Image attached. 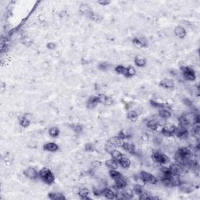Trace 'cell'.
Here are the masks:
<instances>
[{
	"mask_svg": "<svg viewBox=\"0 0 200 200\" xmlns=\"http://www.w3.org/2000/svg\"><path fill=\"white\" fill-rule=\"evenodd\" d=\"M139 176L144 182H146L150 185H156L158 181L157 177H154L153 175L146 171H141L139 174Z\"/></svg>",
	"mask_w": 200,
	"mask_h": 200,
	"instance_id": "obj_4",
	"label": "cell"
},
{
	"mask_svg": "<svg viewBox=\"0 0 200 200\" xmlns=\"http://www.w3.org/2000/svg\"><path fill=\"white\" fill-rule=\"evenodd\" d=\"M100 194L104 196L105 198L108 199H117V194H116L113 191H112L110 188H104L101 191Z\"/></svg>",
	"mask_w": 200,
	"mask_h": 200,
	"instance_id": "obj_10",
	"label": "cell"
},
{
	"mask_svg": "<svg viewBox=\"0 0 200 200\" xmlns=\"http://www.w3.org/2000/svg\"><path fill=\"white\" fill-rule=\"evenodd\" d=\"M183 103H184V104L188 106H189V107H192L193 102L192 100H191L190 99L185 98V99H184V100H183Z\"/></svg>",
	"mask_w": 200,
	"mask_h": 200,
	"instance_id": "obj_46",
	"label": "cell"
},
{
	"mask_svg": "<svg viewBox=\"0 0 200 200\" xmlns=\"http://www.w3.org/2000/svg\"><path fill=\"white\" fill-rule=\"evenodd\" d=\"M146 59L144 58V57H138L134 59V63L136 64V66H138L139 67H145L146 65Z\"/></svg>",
	"mask_w": 200,
	"mask_h": 200,
	"instance_id": "obj_27",
	"label": "cell"
},
{
	"mask_svg": "<svg viewBox=\"0 0 200 200\" xmlns=\"http://www.w3.org/2000/svg\"><path fill=\"white\" fill-rule=\"evenodd\" d=\"M175 136H177V138L181 139H187L188 137V131L187 128H184L181 126L177 127L176 131H175Z\"/></svg>",
	"mask_w": 200,
	"mask_h": 200,
	"instance_id": "obj_8",
	"label": "cell"
},
{
	"mask_svg": "<svg viewBox=\"0 0 200 200\" xmlns=\"http://www.w3.org/2000/svg\"><path fill=\"white\" fill-rule=\"evenodd\" d=\"M105 149H106V151L107 152L111 154V152H112L115 149V147L113 146V145H112L110 141H107V142H106V146H105Z\"/></svg>",
	"mask_w": 200,
	"mask_h": 200,
	"instance_id": "obj_41",
	"label": "cell"
},
{
	"mask_svg": "<svg viewBox=\"0 0 200 200\" xmlns=\"http://www.w3.org/2000/svg\"><path fill=\"white\" fill-rule=\"evenodd\" d=\"M109 174H110V176L111 177V178H113L114 181H116V180L117 179H120V178H122V177H123V176H122V174H121V173L119 171H117V170H112L111 169L110 171H109Z\"/></svg>",
	"mask_w": 200,
	"mask_h": 200,
	"instance_id": "obj_29",
	"label": "cell"
},
{
	"mask_svg": "<svg viewBox=\"0 0 200 200\" xmlns=\"http://www.w3.org/2000/svg\"><path fill=\"white\" fill-rule=\"evenodd\" d=\"M39 177L41 181L47 184V185H52L55 181V175L50 170V169L47 167H44L39 172Z\"/></svg>",
	"mask_w": 200,
	"mask_h": 200,
	"instance_id": "obj_1",
	"label": "cell"
},
{
	"mask_svg": "<svg viewBox=\"0 0 200 200\" xmlns=\"http://www.w3.org/2000/svg\"><path fill=\"white\" fill-rule=\"evenodd\" d=\"M113 99H112L111 97L107 96V97H106V101H105V103H104V105L107 106H110L113 105Z\"/></svg>",
	"mask_w": 200,
	"mask_h": 200,
	"instance_id": "obj_48",
	"label": "cell"
},
{
	"mask_svg": "<svg viewBox=\"0 0 200 200\" xmlns=\"http://www.w3.org/2000/svg\"><path fill=\"white\" fill-rule=\"evenodd\" d=\"M106 167H109V168H110V169H112V170L117 169L118 166H119V164H118V162L117 161V160H115L114 159H113V158L110 159H108V160H106Z\"/></svg>",
	"mask_w": 200,
	"mask_h": 200,
	"instance_id": "obj_23",
	"label": "cell"
},
{
	"mask_svg": "<svg viewBox=\"0 0 200 200\" xmlns=\"http://www.w3.org/2000/svg\"><path fill=\"white\" fill-rule=\"evenodd\" d=\"M99 103L98 96H91V97L88 99L86 106L88 109H94L98 106V104Z\"/></svg>",
	"mask_w": 200,
	"mask_h": 200,
	"instance_id": "obj_12",
	"label": "cell"
},
{
	"mask_svg": "<svg viewBox=\"0 0 200 200\" xmlns=\"http://www.w3.org/2000/svg\"><path fill=\"white\" fill-rule=\"evenodd\" d=\"M134 192H135V194H137V195H139V196L141 195H143V194H145L146 193V192H145V189H144V188L142 187V186H141V185H136L134 186Z\"/></svg>",
	"mask_w": 200,
	"mask_h": 200,
	"instance_id": "obj_35",
	"label": "cell"
},
{
	"mask_svg": "<svg viewBox=\"0 0 200 200\" xmlns=\"http://www.w3.org/2000/svg\"><path fill=\"white\" fill-rule=\"evenodd\" d=\"M136 74V70L134 69V67H132V66H129L128 67H127V75L126 77H131L134 76Z\"/></svg>",
	"mask_w": 200,
	"mask_h": 200,
	"instance_id": "obj_39",
	"label": "cell"
},
{
	"mask_svg": "<svg viewBox=\"0 0 200 200\" xmlns=\"http://www.w3.org/2000/svg\"><path fill=\"white\" fill-rule=\"evenodd\" d=\"M122 148L123 149V150H125L126 152H128V153L131 154V155H135L136 154V149L134 144L129 143V142H123Z\"/></svg>",
	"mask_w": 200,
	"mask_h": 200,
	"instance_id": "obj_14",
	"label": "cell"
},
{
	"mask_svg": "<svg viewBox=\"0 0 200 200\" xmlns=\"http://www.w3.org/2000/svg\"><path fill=\"white\" fill-rule=\"evenodd\" d=\"M159 86L164 88H173L174 87V80L172 79H168V78H165V79H163L159 82Z\"/></svg>",
	"mask_w": 200,
	"mask_h": 200,
	"instance_id": "obj_11",
	"label": "cell"
},
{
	"mask_svg": "<svg viewBox=\"0 0 200 200\" xmlns=\"http://www.w3.org/2000/svg\"><path fill=\"white\" fill-rule=\"evenodd\" d=\"M43 149L47 152H57L59 150V146L58 145L54 142H48V143L45 144L43 146Z\"/></svg>",
	"mask_w": 200,
	"mask_h": 200,
	"instance_id": "obj_15",
	"label": "cell"
},
{
	"mask_svg": "<svg viewBox=\"0 0 200 200\" xmlns=\"http://www.w3.org/2000/svg\"><path fill=\"white\" fill-rule=\"evenodd\" d=\"M161 181L163 185H164L165 187H174V185H173V179H172V175H170V176H163Z\"/></svg>",
	"mask_w": 200,
	"mask_h": 200,
	"instance_id": "obj_20",
	"label": "cell"
},
{
	"mask_svg": "<svg viewBox=\"0 0 200 200\" xmlns=\"http://www.w3.org/2000/svg\"><path fill=\"white\" fill-rule=\"evenodd\" d=\"M88 17L89 18L90 20L95 21V22H97V23H99V22L103 21V17L99 14H98L97 13H95L93 11L90 13L89 15L88 16Z\"/></svg>",
	"mask_w": 200,
	"mask_h": 200,
	"instance_id": "obj_26",
	"label": "cell"
},
{
	"mask_svg": "<svg viewBox=\"0 0 200 200\" xmlns=\"http://www.w3.org/2000/svg\"><path fill=\"white\" fill-rule=\"evenodd\" d=\"M132 43L136 48L142 49L148 46V40L145 37H137L132 40Z\"/></svg>",
	"mask_w": 200,
	"mask_h": 200,
	"instance_id": "obj_7",
	"label": "cell"
},
{
	"mask_svg": "<svg viewBox=\"0 0 200 200\" xmlns=\"http://www.w3.org/2000/svg\"><path fill=\"white\" fill-rule=\"evenodd\" d=\"M78 195H79L80 197L81 198V199H89L90 198L88 197V195H89V191L87 189V188H82V189H81L78 192Z\"/></svg>",
	"mask_w": 200,
	"mask_h": 200,
	"instance_id": "obj_33",
	"label": "cell"
},
{
	"mask_svg": "<svg viewBox=\"0 0 200 200\" xmlns=\"http://www.w3.org/2000/svg\"><path fill=\"white\" fill-rule=\"evenodd\" d=\"M85 149L88 152H92L95 150V147H94L92 144L87 143L85 146Z\"/></svg>",
	"mask_w": 200,
	"mask_h": 200,
	"instance_id": "obj_44",
	"label": "cell"
},
{
	"mask_svg": "<svg viewBox=\"0 0 200 200\" xmlns=\"http://www.w3.org/2000/svg\"><path fill=\"white\" fill-rule=\"evenodd\" d=\"M159 117L163 118L165 120H167V119H169V118L171 117V113H170V111H169L168 110H167V109H165V108H163V109H159Z\"/></svg>",
	"mask_w": 200,
	"mask_h": 200,
	"instance_id": "obj_22",
	"label": "cell"
},
{
	"mask_svg": "<svg viewBox=\"0 0 200 200\" xmlns=\"http://www.w3.org/2000/svg\"><path fill=\"white\" fill-rule=\"evenodd\" d=\"M21 42H22L23 45L28 46H30L32 45V41L29 39L28 37H24V38H23V39L21 40Z\"/></svg>",
	"mask_w": 200,
	"mask_h": 200,
	"instance_id": "obj_43",
	"label": "cell"
},
{
	"mask_svg": "<svg viewBox=\"0 0 200 200\" xmlns=\"http://www.w3.org/2000/svg\"><path fill=\"white\" fill-rule=\"evenodd\" d=\"M118 137L121 138V139H130L132 134L129 131H127V130H121L119 134H118Z\"/></svg>",
	"mask_w": 200,
	"mask_h": 200,
	"instance_id": "obj_31",
	"label": "cell"
},
{
	"mask_svg": "<svg viewBox=\"0 0 200 200\" xmlns=\"http://www.w3.org/2000/svg\"><path fill=\"white\" fill-rule=\"evenodd\" d=\"M79 11L82 14L88 17L90 13L92 12V8L90 7V6H88V4H81V5L80 6Z\"/></svg>",
	"mask_w": 200,
	"mask_h": 200,
	"instance_id": "obj_21",
	"label": "cell"
},
{
	"mask_svg": "<svg viewBox=\"0 0 200 200\" xmlns=\"http://www.w3.org/2000/svg\"><path fill=\"white\" fill-rule=\"evenodd\" d=\"M115 70L117 73L120 74L124 75V76L127 75V67H123L122 65H119L117 67H116Z\"/></svg>",
	"mask_w": 200,
	"mask_h": 200,
	"instance_id": "obj_37",
	"label": "cell"
},
{
	"mask_svg": "<svg viewBox=\"0 0 200 200\" xmlns=\"http://www.w3.org/2000/svg\"><path fill=\"white\" fill-rule=\"evenodd\" d=\"M31 119L29 114H25L20 118V124L23 128H28L31 124Z\"/></svg>",
	"mask_w": 200,
	"mask_h": 200,
	"instance_id": "obj_16",
	"label": "cell"
},
{
	"mask_svg": "<svg viewBox=\"0 0 200 200\" xmlns=\"http://www.w3.org/2000/svg\"><path fill=\"white\" fill-rule=\"evenodd\" d=\"M170 174L172 176H178L180 177L184 170V167L179 164H173L170 167Z\"/></svg>",
	"mask_w": 200,
	"mask_h": 200,
	"instance_id": "obj_9",
	"label": "cell"
},
{
	"mask_svg": "<svg viewBox=\"0 0 200 200\" xmlns=\"http://www.w3.org/2000/svg\"><path fill=\"white\" fill-rule=\"evenodd\" d=\"M176 128H177V127L173 123H165L162 128V134L167 137L175 136Z\"/></svg>",
	"mask_w": 200,
	"mask_h": 200,
	"instance_id": "obj_5",
	"label": "cell"
},
{
	"mask_svg": "<svg viewBox=\"0 0 200 200\" xmlns=\"http://www.w3.org/2000/svg\"><path fill=\"white\" fill-rule=\"evenodd\" d=\"M178 187H180V190H181L182 192L189 193L192 192L193 191V188H192V186H190V185H186V184H182V183H181Z\"/></svg>",
	"mask_w": 200,
	"mask_h": 200,
	"instance_id": "obj_34",
	"label": "cell"
},
{
	"mask_svg": "<svg viewBox=\"0 0 200 200\" xmlns=\"http://www.w3.org/2000/svg\"><path fill=\"white\" fill-rule=\"evenodd\" d=\"M49 135L52 137V138H57L58 137L59 134V130L58 128H56V127H52L51 128L49 129Z\"/></svg>",
	"mask_w": 200,
	"mask_h": 200,
	"instance_id": "obj_36",
	"label": "cell"
},
{
	"mask_svg": "<svg viewBox=\"0 0 200 200\" xmlns=\"http://www.w3.org/2000/svg\"><path fill=\"white\" fill-rule=\"evenodd\" d=\"M118 163L121 164V167H123V168H125V169H128V168H129L130 166H131V161H130V159L126 158L125 157H123Z\"/></svg>",
	"mask_w": 200,
	"mask_h": 200,
	"instance_id": "obj_32",
	"label": "cell"
},
{
	"mask_svg": "<svg viewBox=\"0 0 200 200\" xmlns=\"http://www.w3.org/2000/svg\"><path fill=\"white\" fill-rule=\"evenodd\" d=\"M71 128L73 129L74 131L76 132V133H81V132L83 131L82 126L81 125V124H72Z\"/></svg>",
	"mask_w": 200,
	"mask_h": 200,
	"instance_id": "obj_42",
	"label": "cell"
},
{
	"mask_svg": "<svg viewBox=\"0 0 200 200\" xmlns=\"http://www.w3.org/2000/svg\"><path fill=\"white\" fill-rule=\"evenodd\" d=\"M3 161L6 164L10 165L13 162V158L11 157H9V156H6V157H3Z\"/></svg>",
	"mask_w": 200,
	"mask_h": 200,
	"instance_id": "obj_45",
	"label": "cell"
},
{
	"mask_svg": "<svg viewBox=\"0 0 200 200\" xmlns=\"http://www.w3.org/2000/svg\"><path fill=\"white\" fill-rule=\"evenodd\" d=\"M141 139L143 141H149V135L147 133H143L141 134Z\"/></svg>",
	"mask_w": 200,
	"mask_h": 200,
	"instance_id": "obj_51",
	"label": "cell"
},
{
	"mask_svg": "<svg viewBox=\"0 0 200 200\" xmlns=\"http://www.w3.org/2000/svg\"><path fill=\"white\" fill-rule=\"evenodd\" d=\"M181 70L182 71L183 76L187 81H195L196 78L195 76V70L187 66H183L181 67Z\"/></svg>",
	"mask_w": 200,
	"mask_h": 200,
	"instance_id": "obj_3",
	"label": "cell"
},
{
	"mask_svg": "<svg viewBox=\"0 0 200 200\" xmlns=\"http://www.w3.org/2000/svg\"><path fill=\"white\" fill-rule=\"evenodd\" d=\"M98 3L99 4V5L101 6H107L109 5L110 3V1H106V0H105V1H103V0H101V1H99L98 2Z\"/></svg>",
	"mask_w": 200,
	"mask_h": 200,
	"instance_id": "obj_50",
	"label": "cell"
},
{
	"mask_svg": "<svg viewBox=\"0 0 200 200\" xmlns=\"http://www.w3.org/2000/svg\"><path fill=\"white\" fill-rule=\"evenodd\" d=\"M46 47L47 49H50V50H53V49L57 48V45H56V43H54V42H49V43L47 44Z\"/></svg>",
	"mask_w": 200,
	"mask_h": 200,
	"instance_id": "obj_49",
	"label": "cell"
},
{
	"mask_svg": "<svg viewBox=\"0 0 200 200\" xmlns=\"http://www.w3.org/2000/svg\"><path fill=\"white\" fill-rule=\"evenodd\" d=\"M110 155L112 156V158L115 159V160H117V162H119L123 157H124L123 154L121 152L118 151V150H116V149H114V150L111 152Z\"/></svg>",
	"mask_w": 200,
	"mask_h": 200,
	"instance_id": "obj_28",
	"label": "cell"
},
{
	"mask_svg": "<svg viewBox=\"0 0 200 200\" xmlns=\"http://www.w3.org/2000/svg\"><path fill=\"white\" fill-rule=\"evenodd\" d=\"M152 159L155 163H159V164H165L170 161L169 158L166 154L159 150H154L152 153Z\"/></svg>",
	"mask_w": 200,
	"mask_h": 200,
	"instance_id": "obj_2",
	"label": "cell"
},
{
	"mask_svg": "<svg viewBox=\"0 0 200 200\" xmlns=\"http://www.w3.org/2000/svg\"><path fill=\"white\" fill-rule=\"evenodd\" d=\"M48 197H49L50 199H53V200L66 199V197H65L64 195H63L62 193H57V192L49 193Z\"/></svg>",
	"mask_w": 200,
	"mask_h": 200,
	"instance_id": "obj_24",
	"label": "cell"
},
{
	"mask_svg": "<svg viewBox=\"0 0 200 200\" xmlns=\"http://www.w3.org/2000/svg\"><path fill=\"white\" fill-rule=\"evenodd\" d=\"M106 97H107V96L105 95H103V94H100V95H98V99H99V103H102V104L104 105L106 99Z\"/></svg>",
	"mask_w": 200,
	"mask_h": 200,
	"instance_id": "obj_47",
	"label": "cell"
},
{
	"mask_svg": "<svg viewBox=\"0 0 200 200\" xmlns=\"http://www.w3.org/2000/svg\"><path fill=\"white\" fill-rule=\"evenodd\" d=\"M120 196L117 195V198L119 199H130L131 198H133V192L130 191V190H125V191H122L121 192L119 193Z\"/></svg>",
	"mask_w": 200,
	"mask_h": 200,
	"instance_id": "obj_19",
	"label": "cell"
},
{
	"mask_svg": "<svg viewBox=\"0 0 200 200\" xmlns=\"http://www.w3.org/2000/svg\"><path fill=\"white\" fill-rule=\"evenodd\" d=\"M174 33L179 39H184L187 34L186 30L182 26H177L174 28Z\"/></svg>",
	"mask_w": 200,
	"mask_h": 200,
	"instance_id": "obj_17",
	"label": "cell"
},
{
	"mask_svg": "<svg viewBox=\"0 0 200 200\" xmlns=\"http://www.w3.org/2000/svg\"><path fill=\"white\" fill-rule=\"evenodd\" d=\"M23 175L30 180H35L39 177V172L32 167H27L23 170Z\"/></svg>",
	"mask_w": 200,
	"mask_h": 200,
	"instance_id": "obj_6",
	"label": "cell"
},
{
	"mask_svg": "<svg viewBox=\"0 0 200 200\" xmlns=\"http://www.w3.org/2000/svg\"><path fill=\"white\" fill-rule=\"evenodd\" d=\"M108 141H110V142L113 145V146L115 147V148H117V147H119V148H122L123 142H124L123 139H121V138H119L118 136L110 138V139H109Z\"/></svg>",
	"mask_w": 200,
	"mask_h": 200,
	"instance_id": "obj_13",
	"label": "cell"
},
{
	"mask_svg": "<svg viewBox=\"0 0 200 200\" xmlns=\"http://www.w3.org/2000/svg\"><path fill=\"white\" fill-rule=\"evenodd\" d=\"M111 65L107 62H102L98 65V68L101 70H108L110 68Z\"/></svg>",
	"mask_w": 200,
	"mask_h": 200,
	"instance_id": "obj_38",
	"label": "cell"
},
{
	"mask_svg": "<svg viewBox=\"0 0 200 200\" xmlns=\"http://www.w3.org/2000/svg\"><path fill=\"white\" fill-rule=\"evenodd\" d=\"M115 184H116V187L119 188V189H123L127 187V181L126 180L122 177V178H120V179H117L115 181Z\"/></svg>",
	"mask_w": 200,
	"mask_h": 200,
	"instance_id": "obj_25",
	"label": "cell"
},
{
	"mask_svg": "<svg viewBox=\"0 0 200 200\" xmlns=\"http://www.w3.org/2000/svg\"><path fill=\"white\" fill-rule=\"evenodd\" d=\"M150 104H151L153 107L159 108V109H163V108L169 107L168 105L166 104V103H159V102H158V101H157V100H153V99H152L151 101H150Z\"/></svg>",
	"mask_w": 200,
	"mask_h": 200,
	"instance_id": "obj_30",
	"label": "cell"
},
{
	"mask_svg": "<svg viewBox=\"0 0 200 200\" xmlns=\"http://www.w3.org/2000/svg\"><path fill=\"white\" fill-rule=\"evenodd\" d=\"M159 122H158V118H152L148 122H147V127L152 131H156L159 127Z\"/></svg>",
	"mask_w": 200,
	"mask_h": 200,
	"instance_id": "obj_18",
	"label": "cell"
},
{
	"mask_svg": "<svg viewBox=\"0 0 200 200\" xmlns=\"http://www.w3.org/2000/svg\"><path fill=\"white\" fill-rule=\"evenodd\" d=\"M138 116H139L138 115V113H137L135 110H131L128 113L127 117H128V119H129V120H132V121H134V120H135L136 118L138 117Z\"/></svg>",
	"mask_w": 200,
	"mask_h": 200,
	"instance_id": "obj_40",
	"label": "cell"
}]
</instances>
